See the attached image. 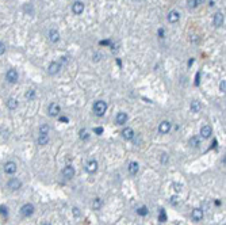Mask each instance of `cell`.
I'll return each mask as SVG.
<instances>
[{
  "instance_id": "obj_12",
  "label": "cell",
  "mask_w": 226,
  "mask_h": 225,
  "mask_svg": "<svg viewBox=\"0 0 226 225\" xmlns=\"http://www.w3.org/2000/svg\"><path fill=\"white\" fill-rule=\"evenodd\" d=\"M86 170L88 171L89 174L96 172V170H98V161H96V160H89L88 163H87V165H86Z\"/></svg>"
},
{
  "instance_id": "obj_9",
  "label": "cell",
  "mask_w": 226,
  "mask_h": 225,
  "mask_svg": "<svg viewBox=\"0 0 226 225\" xmlns=\"http://www.w3.org/2000/svg\"><path fill=\"white\" fill-rule=\"evenodd\" d=\"M4 171H5V174H8V175L15 174L16 172V164H15L14 161H8V163H5V165H4Z\"/></svg>"
},
{
  "instance_id": "obj_37",
  "label": "cell",
  "mask_w": 226,
  "mask_h": 225,
  "mask_svg": "<svg viewBox=\"0 0 226 225\" xmlns=\"http://www.w3.org/2000/svg\"><path fill=\"white\" fill-rule=\"evenodd\" d=\"M95 133H96V134H102V133H103V129H102V127H96V129H95Z\"/></svg>"
},
{
  "instance_id": "obj_34",
  "label": "cell",
  "mask_w": 226,
  "mask_h": 225,
  "mask_svg": "<svg viewBox=\"0 0 226 225\" xmlns=\"http://www.w3.org/2000/svg\"><path fill=\"white\" fill-rule=\"evenodd\" d=\"M225 90H226V80H222V82L219 83V91L225 92Z\"/></svg>"
},
{
  "instance_id": "obj_35",
  "label": "cell",
  "mask_w": 226,
  "mask_h": 225,
  "mask_svg": "<svg viewBox=\"0 0 226 225\" xmlns=\"http://www.w3.org/2000/svg\"><path fill=\"white\" fill-rule=\"evenodd\" d=\"M4 52H5V45L3 42H0V56L4 54Z\"/></svg>"
},
{
  "instance_id": "obj_10",
  "label": "cell",
  "mask_w": 226,
  "mask_h": 225,
  "mask_svg": "<svg viewBox=\"0 0 226 225\" xmlns=\"http://www.w3.org/2000/svg\"><path fill=\"white\" fill-rule=\"evenodd\" d=\"M62 175H64V178H67V179H72V178L75 176V168L72 167V165H67V167L62 170Z\"/></svg>"
},
{
  "instance_id": "obj_7",
  "label": "cell",
  "mask_w": 226,
  "mask_h": 225,
  "mask_svg": "<svg viewBox=\"0 0 226 225\" xmlns=\"http://www.w3.org/2000/svg\"><path fill=\"white\" fill-rule=\"evenodd\" d=\"M169 130H171V122H168V121H162L159 125V132L161 134H167L169 133Z\"/></svg>"
},
{
  "instance_id": "obj_22",
  "label": "cell",
  "mask_w": 226,
  "mask_h": 225,
  "mask_svg": "<svg viewBox=\"0 0 226 225\" xmlns=\"http://www.w3.org/2000/svg\"><path fill=\"white\" fill-rule=\"evenodd\" d=\"M7 107L10 109V110H15V109L18 107V101L15 98H10L7 101Z\"/></svg>"
},
{
  "instance_id": "obj_29",
  "label": "cell",
  "mask_w": 226,
  "mask_h": 225,
  "mask_svg": "<svg viewBox=\"0 0 226 225\" xmlns=\"http://www.w3.org/2000/svg\"><path fill=\"white\" fill-rule=\"evenodd\" d=\"M169 202H171V204L173 205V206H176V205L180 204V199H179L177 195H172L171 198H169Z\"/></svg>"
},
{
  "instance_id": "obj_1",
  "label": "cell",
  "mask_w": 226,
  "mask_h": 225,
  "mask_svg": "<svg viewBox=\"0 0 226 225\" xmlns=\"http://www.w3.org/2000/svg\"><path fill=\"white\" fill-rule=\"evenodd\" d=\"M106 110H107V103L106 102H103V101L95 102V105H93V111H95V114L98 115V117H102L106 112Z\"/></svg>"
},
{
  "instance_id": "obj_5",
  "label": "cell",
  "mask_w": 226,
  "mask_h": 225,
  "mask_svg": "<svg viewBox=\"0 0 226 225\" xmlns=\"http://www.w3.org/2000/svg\"><path fill=\"white\" fill-rule=\"evenodd\" d=\"M18 72L15 69H10L7 72V75H5V79H7V82L10 83H16L18 82Z\"/></svg>"
},
{
  "instance_id": "obj_3",
  "label": "cell",
  "mask_w": 226,
  "mask_h": 225,
  "mask_svg": "<svg viewBox=\"0 0 226 225\" xmlns=\"http://www.w3.org/2000/svg\"><path fill=\"white\" fill-rule=\"evenodd\" d=\"M48 111H49L50 117H57L60 114V111H61V109H60V106L57 103H50L49 107H48Z\"/></svg>"
},
{
  "instance_id": "obj_2",
  "label": "cell",
  "mask_w": 226,
  "mask_h": 225,
  "mask_svg": "<svg viewBox=\"0 0 226 225\" xmlns=\"http://www.w3.org/2000/svg\"><path fill=\"white\" fill-rule=\"evenodd\" d=\"M20 213H22V216H24V217H29V216L34 213V206L31 204H24L20 208Z\"/></svg>"
},
{
  "instance_id": "obj_4",
  "label": "cell",
  "mask_w": 226,
  "mask_h": 225,
  "mask_svg": "<svg viewBox=\"0 0 226 225\" xmlns=\"http://www.w3.org/2000/svg\"><path fill=\"white\" fill-rule=\"evenodd\" d=\"M224 22H225V18L224 15H222V12H217L214 15V18H213V23H214L215 27H221L224 26Z\"/></svg>"
},
{
  "instance_id": "obj_19",
  "label": "cell",
  "mask_w": 226,
  "mask_h": 225,
  "mask_svg": "<svg viewBox=\"0 0 226 225\" xmlns=\"http://www.w3.org/2000/svg\"><path fill=\"white\" fill-rule=\"evenodd\" d=\"M190 107H191V111L192 112H199L200 110H202V105H200L199 101H192Z\"/></svg>"
},
{
  "instance_id": "obj_33",
  "label": "cell",
  "mask_w": 226,
  "mask_h": 225,
  "mask_svg": "<svg viewBox=\"0 0 226 225\" xmlns=\"http://www.w3.org/2000/svg\"><path fill=\"white\" fill-rule=\"evenodd\" d=\"M172 187H173V190L176 193H180L181 189H183V186H181V184H179V183H173V184H172Z\"/></svg>"
},
{
  "instance_id": "obj_30",
  "label": "cell",
  "mask_w": 226,
  "mask_h": 225,
  "mask_svg": "<svg viewBox=\"0 0 226 225\" xmlns=\"http://www.w3.org/2000/svg\"><path fill=\"white\" fill-rule=\"evenodd\" d=\"M0 214H2V216H4V217L5 218H7V216H8V209L7 208H5V206H0Z\"/></svg>"
},
{
  "instance_id": "obj_38",
  "label": "cell",
  "mask_w": 226,
  "mask_h": 225,
  "mask_svg": "<svg viewBox=\"0 0 226 225\" xmlns=\"http://www.w3.org/2000/svg\"><path fill=\"white\" fill-rule=\"evenodd\" d=\"M73 212H75V216H76V217H77V216H80V212H79V209H77V208H75Z\"/></svg>"
},
{
  "instance_id": "obj_21",
  "label": "cell",
  "mask_w": 226,
  "mask_h": 225,
  "mask_svg": "<svg viewBox=\"0 0 226 225\" xmlns=\"http://www.w3.org/2000/svg\"><path fill=\"white\" fill-rule=\"evenodd\" d=\"M49 142V134H39L38 137V145L43 146Z\"/></svg>"
},
{
  "instance_id": "obj_40",
  "label": "cell",
  "mask_w": 226,
  "mask_h": 225,
  "mask_svg": "<svg viewBox=\"0 0 226 225\" xmlns=\"http://www.w3.org/2000/svg\"><path fill=\"white\" fill-rule=\"evenodd\" d=\"M110 41H100V45H108Z\"/></svg>"
},
{
  "instance_id": "obj_24",
  "label": "cell",
  "mask_w": 226,
  "mask_h": 225,
  "mask_svg": "<svg viewBox=\"0 0 226 225\" xmlns=\"http://www.w3.org/2000/svg\"><path fill=\"white\" fill-rule=\"evenodd\" d=\"M26 99L27 101H33L34 98H35V90H33V88H30V90H27V92H26Z\"/></svg>"
},
{
  "instance_id": "obj_26",
  "label": "cell",
  "mask_w": 226,
  "mask_h": 225,
  "mask_svg": "<svg viewBox=\"0 0 226 225\" xmlns=\"http://www.w3.org/2000/svg\"><path fill=\"white\" fill-rule=\"evenodd\" d=\"M49 132H50V127L48 126V125H41L39 126V134H49Z\"/></svg>"
},
{
  "instance_id": "obj_18",
  "label": "cell",
  "mask_w": 226,
  "mask_h": 225,
  "mask_svg": "<svg viewBox=\"0 0 226 225\" xmlns=\"http://www.w3.org/2000/svg\"><path fill=\"white\" fill-rule=\"evenodd\" d=\"M115 121H117L118 125L126 124V121H127V114H126V112H118V114H117V118H115Z\"/></svg>"
},
{
  "instance_id": "obj_28",
  "label": "cell",
  "mask_w": 226,
  "mask_h": 225,
  "mask_svg": "<svg viewBox=\"0 0 226 225\" xmlns=\"http://www.w3.org/2000/svg\"><path fill=\"white\" fill-rule=\"evenodd\" d=\"M202 3H203V0H190V2H188V4H190V7L195 8L199 4H202Z\"/></svg>"
},
{
  "instance_id": "obj_17",
  "label": "cell",
  "mask_w": 226,
  "mask_h": 225,
  "mask_svg": "<svg viewBox=\"0 0 226 225\" xmlns=\"http://www.w3.org/2000/svg\"><path fill=\"white\" fill-rule=\"evenodd\" d=\"M122 136H123L125 140H133L134 130L131 129V127H126V129H123V132H122Z\"/></svg>"
},
{
  "instance_id": "obj_25",
  "label": "cell",
  "mask_w": 226,
  "mask_h": 225,
  "mask_svg": "<svg viewBox=\"0 0 226 225\" xmlns=\"http://www.w3.org/2000/svg\"><path fill=\"white\" fill-rule=\"evenodd\" d=\"M92 208H93V210H99V209L102 208V199H100V198H95V199H93Z\"/></svg>"
},
{
  "instance_id": "obj_6",
  "label": "cell",
  "mask_w": 226,
  "mask_h": 225,
  "mask_svg": "<svg viewBox=\"0 0 226 225\" xmlns=\"http://www.w3.org/2000/svg\"><path fill=\"white\" fill-rule=\"evenodd\" d=\"M167 18H168L169 23H176V22L180 19V14H179V11H176V10H172V11H169Z\"/></svg>"
},
{
  "instance_id": "obj_36",
  "label": "cell",
  "mask_w": 226,
  "mask_h": 225,
  "mask_svg": "<svg viewBox=\"0 0 226 225\" xmlns=\"http://www.w3.org/2000/svg\"><path fill=\"white\" fill-rule=\"evenodd\" d=\"M157 34H159V37H160V38H164V30H162V29H160Z\"/></svg>"
},
{
  "instance_id": "obj_32",
  "label": "cell",
  "mask_w": 226,
  "mask_h": 225,
  "mask_svg": "<svg viewBox=\"0 0 226 225\" xmlns=\"http://www.w3.org/2000/svg\"><path fill=\"white\" fill-rule=\"evenodd\" d=\"M88 137H89V134H88L87 130H80V138L81 140H87Z\"/></svg>"
},
{
  "instance_id": "obj_15",
  "label": "cell",
  "mask_w": 226,
  "mask_h": 225,
  "mask_svg": "<svg viewBox=\"0 0 226 225\" xmlns=\"http://www.w3.org/2000/svg\"><path fill=\"white\" fill-rule=\"evenodd\" d=\"M191 217H192V220L194 221H202V218H203V210L202 209H194L192 210V213H191Z\"/></svg>"
},
{
  "instance_id": "obj_13",
  "label": "cell",
  "mask_w": 226,
  "mask_h": 225,
  "mask_svg": "<svg viewBox=\"0 0 226 225\" xmlns=\"http://www.w3.org/2000/svg\"><path fill=\"white\" fill-rule=\"evenodd\" d=\"M72 11H73V14H76V15L83 14V11H84V4H83L81 2H76L73 6H72Z\"/></svg>"
},
{
  "instance_id": "obj_31",
  "label": "cell",
  "mask_w": 226,
  "mask_h": 225,
  "mask_svg": "<svg viewBox=\"0 0 226 225\" xmlns=\"http://www.w3.org/2000/svg\"><path fill=\"white\" fill-rule=\"evenodd\" d=\"M137 214H140V216H146L148 214V209L145 208V206H142V208H140L137 210Z\"/></svg>"
},
{
  "instance_id": "obj_11",
  "label": "cell",
  "mask_w": 226,
  "mask_h": 225,
  "mask_svg": "<svg viewBox=\"0 0 226 225\" xmlns=\"http://www.w3.org/2000/svg\"><path fill=\"white\" fill-rule=\"evenodd\" d=\"M200 134H202L203 138H210L213 134V129L209 126V125H205V126L200 127Z\"/></svg>"
},
{
  "instance_id": "obj_23",
  "label": "cell",
  "mask_w": 226,
  "mask_h": 225,
  "mask_svg": "<svg viewBox=\"0 0 226 225\" xmlns=\"http://www.w3.org/2000/svg\"><path fill=\"white\" fill-rule=\"evenodd\" d=\"M188 142H190V145H191V146H194V148H198V146L200 145V140L198 138V137H191L190 141H188Z\"/></svg>"
},
{
  "instance_id": "obj_20",
  "label": "cell",
  "mask_w": 226,
  "mask_h": 225,
  "mask_svg": "<svg viewBox=\"0 0 226 225\" xmlns=\"http://www.w3.org/2000/svg\"><path fill=\"white\" fill-rule=\"evenodd\" d=\"M138 168H140V165H138L137 161H131V163L129 164V172H130L131 175H137Z\"/></svg>"
},
{
  "instance_id": "obj_42",
  "label": "cell",
  "mask_w": 226,
  "mask_h": 225,
  "mask_svg": "<svg viewBox=\"0 0 226 225\" xmlns=\"http://www.w3.org/2000/svg\"><path fill=\"white\" fill-rule=\"evenodd\" d=\"M43 225H52V224H49V223H46V224H43Z\"/></svg>"
},
{
  "instance_id": "obj_41",
  "label": "cell",
  "mask_w": 226,
  "mask_h": 225,
  "mask_svg": "<svg viewBox=\"0 0 226 225\" xmlns=\"http://www.w3.org/2000/svg\"><path fill=\"white\" fill-rule=\"evenodd\" d=\"M198 84H199V73L196 75V86H198Z\"/></svg>"
},
{
  "instance_id": "obj_14",
  "label": "cell",
  "mask_w": 226,
  "mask_h": 225,
  "mask_svg": "<svg viewBox=\"0 0 226 225\" xmlns=\"http://www.w3.org/2000/svg\"><path fill=\"white\" fill-rule=\"evenodd\" d=\"M60 69H61V65H60L58 62L53 61V62H50L48 72H49L50 75H56V73H58V72H60Z\"/></svg>"
},
{
  "instance_id": "obj_8",
  "label": "cell",
  "mask_w": 226,
  "mask_h": 225,
  "mask_svg": "<svg viewBox=\"0 0 226 225\" xmlns=\"http://www.w3.org/2000/svg\"><path fill=\"white\" fill-rule=\"evenodd\" d=\"M22 187V182L18 178H12V179H10V182H8V189L11 190H19Z\"/></svg>"
},
{
  "instance_id": "obj_16",
  "label": "cell",
  "mask_w": 226,
  "mask_h": 225,
  "mask_svg": "<svg viewBox=\"0 0 226 225\" xmlns=\"http://www.w3.org/2000/svg\"><path fill=\"white\" fill-rule=\"evenodd\" d=\"M48 38H49L50 42H58V39H60V33H58L57 30L52 29V30L49 31V34H48Z\"/></svg>"
},
{
  "instance_id": "obj_27",
  "label": "cell",
  "mask_w": 226,
  "mask_h": 225,
  "mask_svg": "<svg viewBox=\"0 0 226 225\" xmlns=\"http://www.w3.org/2000/svg\"><path fill=\"white\" fill-rule=\"evenodd\" d=\"M159 221H160V223H165V221H167V216H165V210H164V209H160Z\"/></svg>"
},
{
  "instance_id": "obj_39",
  "label": "cell",
  "mask_w": 226,
  "mask_h": 225,
  "mask_svg": "<svg viewBox=\"0 0 226 225\" xmlns=\"http://www.w3.org/2000/svg\"><path fill=\"white\" fill-rule=\"evenodd\" d=\"M60 121H62V122H68V118H65V117H60Z\"/></svg>"
}]
</instances>
